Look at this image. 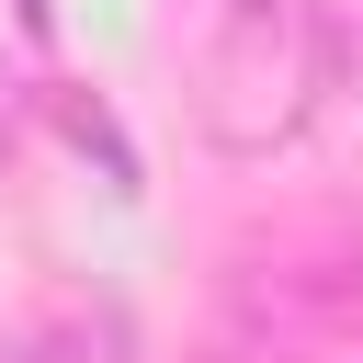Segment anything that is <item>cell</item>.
Instances as JSON below:
<instances>
[{"instance_id": "cell-1", "label": "cell", "mask_w": 363, "mask_h": 363, "mask_svg": "<svg viewBox=\"0 0 363 363\" xmlns=\"http://www.w3.org/2000/svg\"><path fill=\"white\" fill-rule=\"evenodd\" d=\"M329 91V11L318 0H227L204 57H193V113L216 147L261 159L284 147Z\"/></svg>"}, {"instance_id": "cell-2", "label": "cell", "mask_w": 363, "mask_h": 363, "mask_svg": "<svg viewBox=\"0 0 363 363\" xmlns=\"http://www.w3.org/2000/svg\"><path fill=\"white\" fill-rule=\"evenodd\" d=\"M23 113H34V79H23V68H11V57H0V147H11V136H23Z\"/></svg>"}, {"instance_id": "cell-3", "label": "cell", "mask_w": 363, "mask_h": 363, "mask_svg": "<svg viewBox=\"0 0 363 363\" xmlns=\"http://www.w3.org/2000/svg\"><path fill=\"white\" fill-rule=\"evenodd\" d=\"M0 363H23V352H11V340H0Z\"/></svg>"}]
</instances>
